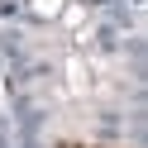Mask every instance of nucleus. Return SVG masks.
Listing matches in <instances>:
<instances>
[{
  "mask_svg": "<svg viewBox=\"0 0 148 148\" xmlns=\"http://www.w3.org/2000/svg\"><path fill=\"white\" fill-rule=\"evenodd\" d=\"M34 14H62V0H34Z\"/></svg>",
  "mask_w": 148,
  "mask_h": 148,
  "instance_id": "1",
  "label": "nucleus"
}]
</instances>
